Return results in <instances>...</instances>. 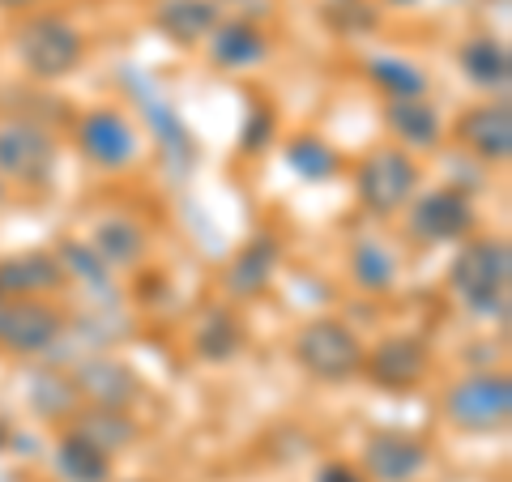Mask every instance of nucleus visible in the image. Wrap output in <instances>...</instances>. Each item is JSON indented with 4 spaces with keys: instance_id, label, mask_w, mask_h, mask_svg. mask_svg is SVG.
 Masks as SVG:
<instances>
[{
    "instance_id": "1",
    "label": "nucleus",
    "mask_w": 512,
    "mask_h": 482,
    "mask_svg": "<svg viewBox=\"0 0 512 482\" xmlns=\"http://www.w3.org/2000/svg\"><path fill=\"white\" fill-rule=\"evenodd\" d=\"M448 295L474 320H508L512 299V248L508 235H470L448 261Z\"/></svg>"
},
{
    "instance_id": "2",
    "label": "nucleus",
    "mask_w": 512,
    "mask_h": 482,
    "mask_svg": "<svg viewBox=\"0 0 512 482\" xmlns=\"http://www.w3.org/2000/svg\"><path fill=\"white\" fill-rule=\"evenodd\" d=\"M350 180H355V201L367 218L393 222V218H402L406 205L423 192V163L384 137L359 154Z\"/></svg>"
},
{
    "instance_id": "3",
    "label": "nucleus",
    "mask_w": 512,
    "mask_h": 482,
    "mask_svg": "<svg viewBox=\"0 0 512 482\" xmlns=\"http://www.w3.org/2000/svg\"><path fill=\"white\" fill-rule=\"evenodd\" d=\"M9 47L35 82H64V77L82 69V60L90 52L82 26H73L64 13H52V9L22 13L18 26L9 30Z\"/></svg>"
},
{
    "instance_id": "4",
    "label": "nucleus",
    "mask_w": 512,
    "mask_h": 482,
    "mask_svg": "<svg viewBox=\"0 0 512 482\" xmlns=\"http://www.w3.org/2000/svg\"><path fill=\"white\" fill-rule=\"evenodd\" d=\"M367 342L342 316H312L291 337V359L316 384H350L363 372Z\"/></svg>"
},
{
    "instance_id": "5",
    "label": "nucleus",
    "mask_w": 512,
    "mask_h": 482,
    "mask_svg": "<svg viewBox=\"0 0 512 482\" xmlns=\"http://www.w3.org/2000/svg\"><path fill=\"white\" fill-rule=\"evenodd\" d=\"M444 423L461 431V436H495L512 419V380L500 367H483V372H466L444 384L440 393Z\"/></svg>"
},
{
    "instance_id": "6",
    "label": "nucleus",
    "mask_w": 512,
    "mask_h": 482,
    "mask_svg": "<svg viewBox=\"0 0 512 482\" xmlns=\"http://www.w3.org/2000/svg\"><path fill=\"white\" fill-rule=\"evenodd\" d=\"M73 146L99 171H128L141 158V128L120 103H99L77 116Z\"/></svg>"
},
{
    "instance_id": "7",
    "label": "nucleus",
    "mask_w": 512,
    "mask_h": 482,
    "mask_svg": "<svg viewBox=\"0 0 512 482\" xmlns=\"http://www.w3.org/2000/svg\"><path fill=\"white\" fill-rule=\"evenodd\" d=\"M56 137L39 120H0V184L39 192L56 180Z\"/></svg>"
},
{
    "instance_id": "8",
    "label": "nucleus",
    "mask_w": 512,
    "mask_h": 482,
    "mask_svg": "<svg viewBox=\"0 0 512 482\" xmlns=\"http://www.w3.org/2000/svg\"><path fill=\"white\" fill-rule=\"evenodd\" d=\"M406 231L410 239L436 248V244H466L470 235H478V210H474V197L457 184H440V188H427L419 192L410 205H406Z\"/></svg>"
},
{
    "instance_id": "9",
    "label": "nucleus",
    "mask_w": 512,
    "mask_h": 482,
    "mask_svg": "<svg viewBox=\"0 0 512 482\" xmlns=\"http://www.w3.org/2000/svg\"><path fill=\"white\" fill-rule=\"evenodd\" d=\"M359 376L372 389L393 393V397L423 389L431 376V342L423 333H384L380 342L367 346Z\"/></svg>"
},
{
    "instance_id": "10",
    "label": "nucleus",
    "mask_w": 512,
    "mask_h": 482,
    "mask_svg": "<svg viewBox=\"0 0 512 482\" xmlns=\"http://www.w3.org/2000/svg\"><path fill=\"white\" fill-rule=\"evenodd\" d=\"M64 325H69V316L52 299H5V308H0V350L18 359H39L64 337Z\"/></svg>"
},
{
    "instance_id": "11",
    "label": "nucleus",
    "mask_w": 512,
    "mask_h": 482,
    "mask_svg": "<svg viewBox=\"0 0 512 482\" xmlns=\"http://www.w3.org/2000/svg\"><path fill=\"white\" fill-rule=\"evenodd\" d=\"M278 265H282V239L274 231L248 235L218 273L222 299L235 303V308L239 303H252V299H265L269 286H274V278H278Z\"/></svg>"
},
{
    "instance_id": "12",
    "label": "nucleus",
    "mask_w": 512,
    "mask_h": 482,
    "mask_svg": "<svg viewBox=\"0 0 512 482\" xmlns=\"http://www.w3.org/2000/svg\"><path fill=\"white\" fill-rule=\"evenodd\" d=\"M453 141L483 167H504L512 158V111L508 99H483L457 111Z\"/></svg>"
},
{
    "instance_id": "13",
    "label": "nucleus",
    "mask_w": 512,
    "mask_h": 482,
    "mask_svg": "<svg viewBox=\"0 0 512 482\" xmlns=\"http://www.w3.org/2000/svg\"><path fill=\"white\" fill-rule=\"evenodd\" d=\"M431 465V444L414 431H372L363 440L359 470L367 482H419V474Z\"/></svg>"
},
{
    "instance_id": "14",
    "label": "nucleus",
    "mask_w": 512,
    "mask_h": 482,
    "mask_svg": "<svg viewBox=\"0 0 512 482\" xmlns=\"http://www.w3.org/2000/svg\"><path fill=\"white\" fill-rule=\"evenodd\" d=\"M210 69L218 73H252L274 56V35L265 30V22L256 18H231L222 13V22L214 26V35L201 43Z\"/></svg>"
},
{
    "instance_id": "15",
    "label": "nucleus",
    "mask_w": 512,
    "mask_h": 482,
    "mask_svg": "<svg viewBox=\"0 0 512 482\" xmlns=\"http://www.w3.org/2000/svg\"><path fill=\"white\" fill-rule=\"evenodd\" d=\"M69 380L77 384V393H82L86 406H99V410H133L141 401V393H146V384H141V376L133 367L111 359V355L82 359L69 372Z\"/></svg>"
},
{
    "instance_id": "16",
    "label": "nucleus",
    "mask_w": 512,
    "mask_h": 482,
    "mask_svg": "<svg viewBox=\"0 0 512 482\" xmlns=\"http://www.w3.org/2000/svg\"><path fill=\"white\" fill-rule=\"evenodd\" d=\"M69 273L52 248H26L0 256V299H52L69 291Z\"/></svg>"
},
{
    "instance_id": "17",
    "label": "nucleus",
    "mask_w": 512,
    "mask_h": 482,
    "mask_svg": "<svg viewBox=\"0 0 512 482\" xmlns=\"http://www.w3.org/2000/svg\"><path fill=\"white\" fill-rule=\"evenodd\" d=\"M380 120L389 128V141L402 146L406 154H436L448 137V124L440 116V107L431 99H384Z\"/></svg>"
},
{
    "instance_id": "18",
    "label": "nucleus",
    "mask_w": 512,
    "mask_h": 482,
    "mask_svg": "<svg viewBox=\"0 0 512 482\" xmlns=\"http://www.w3.org/2000/svg\"><path fill=\"white\" fill-rule=\"evenodd\" d=\"M346 278H350V286H359L363 295L384 299L402 286V256L389 248V239L355 235L346 244Z\"/></svg>"
},
{
    "instance_id": "19",
    "label": "nucleus",
    "mask_w": 512,
    "mask_h": 482,
    "mask_svg": "<svg viewBox=\"0 0 512 482\" xmlns=\"http://www.w3.org/2000/svg\"><path fill=\"white\" fill-rule=\"evenodd\" d=\"M457 69L466 73V82L474 90H483L487 99H504V90L512 82V56L508 43L491 30H478V35L457 43Z\"/></svg>"
},
{
    "instance_id": "20",
    "label": "nucleus",
    "mask_w": 512,
    "mask_h": 482,
    "mask_svg": "<svg viewBox=\"0 0 512 482\" xmlns=\"http://www.w3.org/2000/svg\"><path fill=\"white\" fill-rule=\"evenodd\" d=\"M244 342H248V325L235 303H214V308H205L197 316V325H192V355L201 363H214V367L231 363V359H239Z\"/></svg>"
},
{
    "instance_id": "21",
    "label": "nucleus",
    "mask_w": 512,
    "mask_h": 482,
    "mask_svg": "<svg viewBox=\"0 0 512 482\" xmlns=\"http://www.w3.org/2000/svg\"><path fill=\"white\" fill-rule=\"evenodd\" d=\"M222 22L218 0H154L150 26L167 35L175 47H201Z\"/></svg>"
},
{
    "instance_id": "22",
    "label": "nucleus",
    "mask_w": 512,
    "mask_h": 482,
    "mask_svg": "<svg viewBox=\"0 0 512 482\" xmlns=\"http://www.w3.org/2000/svg\"><path fill=\"white\" fill-rule=\"evenodd\" d=\"M90 248L103 256V265L107 269H141L150 261V231L141 227L137 218H128V214H111L103 218L99 227L90 231Z\"/></svg>"
},
{
    "instance_id": "23",
    "label": "nucleus",
    "mask_w": 512,
    "mask_h": 482,
    "mask_svg": "<svg viewBox=\"0 0 512 482\" xmlns=\"http://www.w3.org/2000/svg\"><path fill=\"white\" fill-rule=\"evenodd\" d=\"M52 465L60 482H111L116 478V457L103 453L94 440H86L73 423L60 427V436L52 444Z\"/></svg>"
},
{
    "instance_id": "24",
    "label": "nucleus",
    "mask_w": 512,
    "mask_h": 482,
    "mask_svg": "<svg viewBox=\"0 0 512 482\" xmlns=\"http://www.w3.org/2000/svg\"><path fill=\"white\" fill-rule=\"evenodd\" d=\"M359 73H363L367 86L380 90V99H427L431 94V73L423 69V64H414L406 56H393V52L363 56Z\"/></svg>"
},
{
    "instance_id": "25",
    "label": "nucleus",
    "mask_w": 512,
    "mask_h": 482,
    "mask_svg": "<svg viewBox=\"0 0 512 482\" xmlns=\"http://www.w3.org/2000/svg\"><path fill=\"white\" fill-rule=\"evenodd\" d=\"M282 158H286V167H291L303 184H329V180H338V171L346 163V158L333 150L320 133H312V128H299V133L282 137Z\"/></svg>"
},
{
    "instance_id": "26",
    "label": "nucleus",
    "mask_w": 512,
    "mask_h": 482,
    "mask_svg": "<svg viewBox=\"0 0 512 482\" xmlns=\"http://www.w3.org/2000/svg\"><path fill=\"white\" fill-rule=\"evenodd\" d=\"M82 393H77V384L69 380V372H35L30 376V410L39 414L47 423H64L69 427L77 414H82Z\"/></svg>"
},
{
    "instance_id": "27",
    "label": "nucleus",
    "mask_w": 512,
    "mask_h": 482,
    "mask_svg": "<svg viewBox=\"0 0 512 482\" xmlns=\"http://www.w3.org/2000/svg\"><path fill=\"white\" fill-rule=\"evenodd\" d=\"M316 18L338 39H367L384 22V9L376 0H316Z\"/></svg>"
},
{
    "instance_id": "28",
    "label": "nucleus",
    "mask_w": 512,
    "mask_h": 482,
    "mask_svg": "<svg viewBox=\"0 0 512 482\" xmlns=\"http://www.w3.org/2000/svg\"><path fill=\"white\" fill-rule=\"evenodd\" d=\"M73 427L82 431L86 440H94L103 448V453H124L128 444H137L141 436V427L133 423V414L128 410H99V406H82V414L73 419Z\"/></svg>"
},
{
    "instance_id": "29",
    "label": "nucleus",
    "mask_w": 512,
    "mask_h": 482,
    "mask_svg": "<svg viewBox=\"0 0 512 482\" xmlns=\"http://www.w3.org/2000/svg\"><path fill=\"white\" fill-rule=\"evenodd\" d=\"M137 99L146 103V116H150V124H154V137L163 141V154L167 158H192V133L188 128L180 124V116H175V111L158 99V94H150V86L146 82H137Z\"/></svg>"
},
{
    "instance_id": "30",
    "label": "nucleus",
    "mask_w": 512,
    "mask_h": 482,
    "mask_svg": "<svg viewBox=\"0 0 512 482\" xmlns=\"http://www.w3.org/2000/svg\"><path fill=\"white\" fill-rule=\"evenodd\" d=\"M56 261L64 265V273H69V282H86L90 291H111V269L103 265V256L94 252L90 244H82V239H56Z\"/></svg>"
},
{
    "instance_id": "31",
    "label": "nucleus",
    "mask_w": 512,
    "mask_h": 482,
    "mask_svg": "<svg viewBox=\"0 0 512 482\" xmlns=\"http://www.w3.org/2000/svg\"><path fill=\"white\" fill-rule=\"evenodd\" d=\"M274 141H282L278 107L269 103V99H252L248 120H244V133H239V158H265Z\"/></svg>"
},
{
    "instance_id": "32",
    "label": "nucleus",
    "mask_w": 512,
    "mask_h": 482,
    "mask_svg": "<svg viewBox=\"0 0 512 482\" xmlns=\"http://www.w3.org/2000/svg\"><path fill=\"white\" fill-rule=\"evenodd\" d=\"M316 482H367L355 461H325L316 470Z\"/></svg>"
},
{
    "instance_id": "33",
    "label": "nucleus",
    "mask_w": 512,
    "mask_h": 482,
    "mask_svg": "<svg viewBox=\"0 0 512 482\" xmlns=\"http://www.w3.org/2000/svg\"><path fill=\"white\" fill-rule=\"evenodd\" d=\"M39 0H0V9H9V13H30Z\"/></svg>"
},
{
    "instance_id": "34",
    "label": "nucleus",
    "mask_w": 512,
    "mask_h": 482,
    "mask_svg": "<svg viewBox=\"0 0 512 482\" xmlns=\"http://www.w3.org/2000/svg\"><path fill=\"white\" fill-rule=\"evenodd\" d=\"M376 5H380V9H414L419 0H376Z\"/></svg>"
},
{
    "instance_id": "35",
    "label": "nucleus",
    "mask_w": 512,
    "mask_h": 482,
    "mask_svg": "<svg viewBox=\"0 0 512 482\" xmlns=\"http://www.w3.org/2000/svg\"><path fill=\"white\" fill-rule=\"evenodd\" d=\"M0 444H5V427H0Z\"/></svg>"
},
{
    "instance_id": "36",
    "label": "nucleus",
    "mask_w": 512,
    "mask_h": 482,
    "mask_svg": "<svg viewBox=\"0 0 512 482\" xmlns=\"http://www.w3.org/2000/svg\"><path fill=\"white\" fill-rule=\"evenodd\" d=\"M0 201H5V184H0Z\"/></svg>"
},
{
    "instance_id": "37",
    "label": "nucleus",
    "mask_w": 512,
    "mask_h": 482,
    "mask_svg": "<svg viewBox=\"0 0 512 482\" xmlns=\"http://www.w3.org/2000/svg\"><path fill=\"white\" fill-rule=\"evenodd\" d=\"M0 308H5V299H0Z\"/></svg>"
}]
</instances>
